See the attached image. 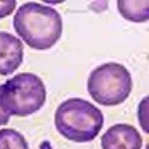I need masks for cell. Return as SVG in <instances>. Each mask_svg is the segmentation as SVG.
I'll list each match as a JSON object with an SVG mask.
<instances>
[{
    "instance_id": "52a82bcc",
    "label": "cell",
    "mask_w": 149,
    "mask_h": 149,
    "mask_svg": "<svg viewBox=\"0 0 149 149\" xmlns=\"http://www.w3.org/2000/svg\"><path fill=\"white\" fill-rule=\"evenodd\" d=\"M117 8L126 20L141 23L148 20L149 1H118Z\"/></svg>"
},
{
    "instance_id": "30bf717a",
    "label": "cell",
    "mask_w": 149,
    "mask_h": 149,
    "mask_svg": "<svg viewBox=\"0 0 149 149\" xmlns=\"http://www.w3.org/2000/svg\"><path fill=\"white\" fill-rule=\"evenodd\" d=\"M16 1H0V19L10 15L16 8Z\"/></svg>"
},
{
    "instance_id": "277c9868",
    "label": "cell",
    "mask_w": 149,
    "mask_h": 149,
    "mask_svg": "<svg viewBox=\"0 0 149 149\" xmlns=\"http://www.w3.org/2000/svg\"><path fill=\"white\" fill-rule=\"evenodd\" d=\"M131 74L119 63L110 62L97 67L87 80V91L91 98L104 106H115L123 102L132 89Z\"/></svg>"
},
{
    "instance_id": "6da1fadb",
    "label": "cell",
    "mask_w": 149,
    "mask_h": 149,
    "mask_svg": "<svg viewBox=\"0 0 149 149\" xmlns=\"http://www.w3.org/2000/svg\"><path fill=\"white\" fill-rule=\"evenodd\" d=\"M16 33L30 48L46 50L61 38L63 30L60 13L54 8L35 2L22 5L13 19Z\"/></svg>"
},
{
    "instance_id": "3957f363",
    "label": "cell",
    "mask_w": 149,
    "mask_h": 149,
    "mask_svg": "<svg viewBox=\"0 0 149 149\" xmlns=\"http://www.w3.org/2000/svg\"><path fill=\"white\" fill-rule=\"evenodd\" d=\"M47 91L41 79L32 73H20L0 85V105L10 116H26L40 110Z\"/></svg>"
},
{
    "instance_id": "5b68a950",
    "label": "cell",
    "mask_w": 149,
    "mask_h": 149,
    "mask_svg": "<svg viewBox=\"0 0 149 149\" xmlns=\"http://www.w3.org/2000/svg\"><path fill=\"white\" fill-rule=\"evenodd\" d=\"M102 149H141L142 137L137 129L126 123L109 127L101 137Z\"/></svg>"
},
{
    "instance_id": "8fae6325",
    "label": "cell",
    "mask_w": 149,
    "mask_h": 149,
    "mask_svg": "<svg viewBox=\"0 0 149 149\" xmlns=\"http://www.w3.org/2000/svg\"><path fill=\"white\" fill-rule=\"evenodd\" d=\"M10 116L5 112L0 105V126L8 123Z\"/></svg>"
},
{
    "instance_id": "ba28073f",
    "label": "cell",
    "mask_w": 149,
    "mask_h": 149,
    "mask_svg": "<svg viewBox=\"0 0 149 149\" xmlns=\"http://www.w3.org/2000/svg\"><path fill=\"white\" fill-rule=\"evenodd\" d=\"M0 149H29L28 143L19 132L11 128L0 129Z\"/></svg>"
},
{
    "instance_id": "8992f818",
    "label": "cell",
    "mask_w": 149,
    "mask_h": 149,
    "mask_svg": "<svg viewBox=\"0 0 149 149\" xmlns=\"http://www.w3.org/2000/svg\"><path fill=\"white\" fill-rule=\"evenodd\" d=\"M24 45L14 35L0 31V75L12 74L23 59Z\"/></svg>"
},
{
    "instance_id": "9c48e42d",
    "label": "cell",
    "mask_w": 149,
    "mask_h": 149,
    "mask_svg": "<svg viewBox=\"0 0 149 149\" xmlns=\"http://www.w3.org/2000/svg\"><path fill=\"white\" fill-rule=\"evenodd\" d=\"M148 96L144 97L139 105L138 118L139 124L143 130L147 133H148Z\"/></svg>"
},
{
    "instance_id": "7a4b0ae2",
    "label": "cell",
    "mask_w": 149,
    "mask_h": 149,
    "mask_svg": "<svg viewBox=\"0 0 149 149\" xmlns=\"http://www.w3.org/2000/svg\"><path fill=\"white\" fill-rule=\"evenodd\" d=\"M101 111L90 102L71 98L57 108L54 117L55 127L65 138L76 143L93 140L103 127Z\"/></svg>"
}]
</instances>
